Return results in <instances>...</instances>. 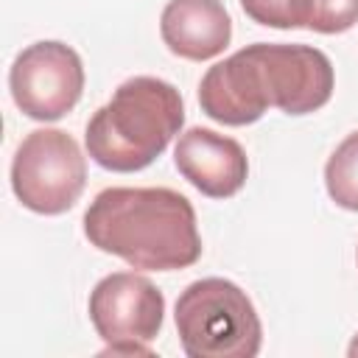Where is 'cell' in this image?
<instances>
[{
  "mask_svg": "<svg viewBox=\"0 0 358 358\" xmlns=\"http://www.w3.org/2000/svg\"><path fill=\"white\" fill-rule=\"evenodd\" d=\"M87 241L131 268L179 271L201 257L193 204L171 187H106L84 213Z\"/></svg>",
  "mask_w": 358,
  "mask_h": 358,
  "instance_id": "obj_1",
  "label": "cell"
},
{
  "mask_svg": "<svg viewBox=\"0 0 358 358\" xmlns=\"http://www.w3.org/2000/svg\"><path fill=\"white\" fill-rule=\"evenodd\" d=\"M185 123V103L173 84L157 76L126 78L87 123V154L106 171L148 168Z\"/></svg>",
  "mask_w": 358,
  "mask_h": 358,
  "instance_id": "obj_2",
  "label": "cell"
},
{
  "mask_svg": "<svg viewBox=\"0 0 358 358\" xmlns=\"http://www.w3.org/2000/svg\"><path fill=\"white\" fill-rule=\"evenodd\" d=\"M173 322L187 358H255L260 352V316L232 280L190 282L176 299Z\"/></svg>",
  "mask_w": 358,
  "mask_h": 358,
  "instance_id": "obj_3",
  "label": "cell"
},
{
  "mask_svg": "<svg viewBox=\"0 0 358 358\" xmlns=\"http://www.w3.org/2000/svg\"><path fill=\"white\" fill-rule=\"evenodd\" d=\"M87 185V157L62 129L25 134L11 159V190L22 207L39 215L67 213Z\"/></svg>",
  "mask_w": 358,
  "mask_h": 358,
  "instance_id": "obj_4",
  "label": "cell"
},
{
  "mask_svg": "<svg viewBox=\"0 0 358 358\" xmlns=\"http://www.w3.org/2000/svg\"><path fill=\"white\" fill-rule=\"evenodd\" d=\"M90 322L112 355H151V341L162 330L165 296L143 274L115 271L90 291Z\"/></svg>",
  "mask_w": 358,
  "mask_h": 358,
  "instance_id": "obj_5",
  "label": "cell"
},
{
  "mask_svg": "<svg viewBox=\"0 0 358 358\" xmlns=\"http://www.w3.org/2000/svg\"><path fill=\"white\" fill-rule=\"evenodd\" d=\"M8 90L25 117L45 123L59 120L84 92L81 56L56 39L34 42L17 53L8 70Z\"/></svg>",
  "mask_w": 358,
  "mask_h": 358,
  "instance_id": "obj_6",
  "label": "cell"
},
{
  "mask_svg": "<svg viewBox=\"0 0 358 358\" xmlns=\"http://www.w3.org/2000/svg\"><path fill=\"white\" fill-rule=\"evenodd\" d=\"M246 50L255 62L268 106H277L285 115H308L330 101L336 73L319 48L255 42L246 45Z\"/></svg>",
  "mask_w": 358,
  "mask_h": 358,
  "instance_id": "obj_7",
  "label": "cell"
},
{
  "mask_svg": "<svg viewBox=\"0 0 358 358\" xmlns=\"http://www.w3.org/2000/svg\"><path fill=\"white\" fill-rule=\"evenodd\" d=\"M173 162L179 173L210 199L235 196L249 176V159L241 143L201 126H193L179 134Z\"/></svg>",
  "mask_w": 358,
  "mask_h": 358,
  "instance_id": "obj_8",
  "label": "cell"
},
{
  "mask_svg": "<svg viewBox=\"0 0 358 358\" xmlns=\"http://www.w3.org/2000/svg\"><path fill=\"white\" fill-rule=\"evenodd\" d=\"M199 106L207 117L224 126H249L263 117L268 101L246 48L204 73L199 84Z\"/></svg>",
  "mask_w": 358,
  "mask_h": 358,
  "instance_id": "obj_9",
  "label": "cell"
},
{
  "mask_svg": "<svg viewBox=\"0 0 358 358\" xmlns=\"http://www.w3.org/2000/svg\"><path fill=\"white\" fill-rule=\"evenodd\" d=\"M162 42L173 56L207 62L232 39V20L221 0H168L159 17Z\"/></svg>",
  "mask_w": 358,
  "mask_h": 358,
  "instance_id": "obj_10",
  "label": "cell"
},
{
  "mask_svg": "<svg viewBox=\"0 0 358 358\" xmlns=\"http://www.w3.org/2000/svg\"><path fill=\"white\" fill-rule=\"evenodd\" d=\"M324 187L338 207L358 213V131L347 134L330 154L324 165Z\"/></svg>",
  "mask_w": 358,
  "mask_h": 358,
  "instance_id": "obj_11",
  "label": "cell"
},
{
  "mask_svg": "<svg viewBox=\"0 0 358 358\" xmlns=\"http://www.w3.org/2000/svg\"><path fill=\"white\" fill-rule=\"evenodd\" d=\"M299 20L316 34H341L358 22V0H299Z\"/></svg>",
  "mask_w": 358,
  "mask_h": 358,
  "instance_id": "obj_12",
  "label": "cell"
},
{
  "mask_svg": "<svg viewBox=\"0 0 358 358\" xmlns=\"http://www.w3.org/2000/svg\"><path fill=\"white\" fill-rule=\"evenodd\" d=\"M246 17L268 28H302L299 0H241Z\"/></svg>",
  "mask_w": 358,
  "mask_h": 358,
  "instance_id": "obj_13",
  "label": "cell"
},
{
  "mask_svg": "<svg viewBox=\"0 0 358 358\" xmlns=\"http://www.w3.org/2000/svg\"><path fill=\"white\" fill-rule=\"evenodd\" d=\"M347 355H350V358H358V333L352 336V341H350V347H347Z\"/></svg>",
  "mask_w": 358,
  "mask_h": 358,
  "instance_id": "obj_14",
  "label": "cell"
}]
</instances>
